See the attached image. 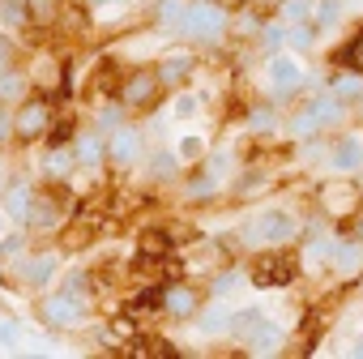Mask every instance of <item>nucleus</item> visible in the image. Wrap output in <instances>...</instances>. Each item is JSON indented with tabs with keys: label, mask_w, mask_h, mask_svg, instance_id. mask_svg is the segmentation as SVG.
Masks as SVG:
<instances>
[{
	"label": "nucleus",
	"mask_w": 363,
	"mask_h": 359,
	"mask_svg": "<svg viewBox=\"0 0 363 359\" xmlns=\"http://www.w3.org/2000/svg\"><path fill=\"white\" fill-rule=\"evenodd\" d=\"M295 231H299V223H295L291 210H265L240 231V240L252 244V248H282L286 240H295Z\"/></svg>",
	"instance_id": "1"
},
{
	"label": "nucleus",
	"mask_w": 363,
	"mask_h": 359,
	"mask_svg": "<svg viewBox=\"0 0 363 359\" xmlns=\"http://www.w3.org/2000/svg\"><path fill=\"white\" fill-rule=\"evenodd\" d=\"M9 120H13V141L30 145V141H39V137L52 133V103L43 94L18 99V111H9Z\"/></svg>",
	"instance_id": "2"
},
{
	"label": "nucleus",
	"mask_w": 363,
	"mask_h": 359,
	"mask_svg": "<svg viewBox=\"0 0 363 359\" xmlns=\"http://www.w3.org/2000/svg\"><path fill=\"white\" fill-rule=\"evenodd\" d=\"M175 35H184L193 43H218L227 35V9L223 5H189V13H184Z\"/></svg>",
	"instance_id": "3"
},
{
	"label": "nucleus",
	"mask_w": 363,
	"mask_h": 359,
	"mask_svg": "<svg viewBox=\"0 0 363 359\" xmlns=\"http://www.w3.org/2000/svg\"><path fill=\"white\" fill-rule=\"evenodd\" d=\"M39 316H43L48 329H77L86 321V299H82V291L65 287V291H56L39 304Z\"/></svg>",
	"instance_id": "4"
},
{
	"label": "nucleus",
	"mask_w": 363,
	"mask_h": 359,
	"mask_svg": "<svg viewBox=\"0 0 363 359\" xmlns=\"http://www.w3.org/2000/svg\"><path fill=\"white\" fill-rule=\"evenodd\" d=\"M316 201H320V214H329V219H350V214H359L363 193H359L354 180H329Z\"/></svg>",
	"instance_id": "5"
},
{
	"label": "nucleus",
	"mask_w": 363,
	"mask_h": 359,
	"mask_svg": "<svg viewBox=\"0 0 363 359\" xmlns=\"http://www.w3.org/2000/svg\"><path fill=\"white\" fill-rule=\"evenodd\" d=\"M158 90H162L158 73H154V69H137V73H128V77L120 82V107H124V111H141V107H154Z\"/></svg>",
	"instance_id": "6"
},
{
	"label": "nucleus",
	"mask_w": 363,
	"mask_h": 359,
	"mask_svg": "<svg viewBox=\"0 0 363 359\" xmlns=\"http://www.w3.org/2000/svg\"><path fill=\"white\" fill-rule=\"evenodd\" d=\"M265 86H269V94H274V99L295 94V90L303 86V69H299V60H295V56L274 52V56H269V65H265Z\"/></svg>",
	"instance_id": "7"
},
{
	"label": "nucleus",
	"mask_w": 363,
	"mask_h": 359,
	"mask_svg": "<svg viewBox=\"0 0 363 359\" xmlns=\"http://www.w3.org/2000/svg\"><path fill=\"white\" fill-rule=\"evenodd\" d=\"M291 278H295V261H291L286 253H278V248L252 265V282H257V287H286Z\"/></svg>",
	"instance_id": "8"
},
{
	"label": "nucleus",
	"mask_w": 363,
	"mask_h": 359,
	"mask_svg": "<svg viewBox=\"0 0 363 359\" xmlns=\"http://www.w3.org/2000/svg\"><path fill=\"white\" fill-rule=\"evenodd\" d=\"M60 219H65V210H60V201L56 197H30V210H26V219H22V227L26 231H35V236H43V231H56L60 227Z\"/></svg>",
	"instance_id": "9"
},
{
	"label": "nucleus",
	"mask_w": 363,
	"mask_h": 359,
	"mask_svg": "<svg viewBox=\"0 0 363 359\" xmlns=\"http://www.w3.org/2000/svg\"><path fill=\"white\" fill-rule=\"evenodd\" d=\"M329 265H333V274H342V282L363 278V244H354V240L329 244Z\"/></svg>",
	"instance_id": "10"
},
{
	"label": "nucleus",
	"mask_w": 363,
	"mask_h": 359,
	"mask_svg": "<svg viewBox=\"0 0 363 359\" xmlns=\"http://www.w3.org/2000/svg\"><path fill=\"white\" fill-rule=\"evenodd\" d=\"M137 154H141V133L128 128V124H116L111 137H107V158H111L116 167H133Z\"/></svg>",
	"instance_id": "11"
},
{
	"label": "nucleus",
	"mask_w": 363,
	"mask_h": 359,
	"mask_svg": "<svg viewBox=\"0 0 363 359\" xmlns=\"http://www.w3.org/2000/svg\"><path fill=\"white\" fill-rule=\"evenodd\" d=\"M56 253H39V257H22L18 261V278L30 287V291H43L52 278H56Z\"/></svg>",
	"instance_id": "12"
},
{
	"label": "nucleus",
	"mask_w": 363,
	"mask_h": 359,
	"mask_svg": "<svg viewBox=\"0 0 363 359\" xmlns=\"http://www.w3.org/2000/svg\"><path fill=\"white\" fill-rule=\"evenodd\" d=\"M158 304H162V312H171V316H197L201 295H197L193 287H184V282H175V287H167V291L158 295Z\"/></svg>",
	"instance_id": "13"
},
{
	"label": "nucleus",
	"mask_w": 363,
	"mask_h": 359,
	"mask_svg": "<svg viewBox=\"0 0 363 359\" xmlns=\"http://www.w3.org/2000/svg\"><path fill=\"white\" fill-rule=\"evenodd\" d=\"M329 162H333L337 171H359V167H363V137H359V133H346L342 141H333Z\"/></svg>",
	"instance_id": "14"
},
{
	"label": "nucleus",
	"mask_w": 363,
	"mask_h": 359,
	"mask_svg": "<svg viewBox=\"0 0 363 359\" xmlns=\"http://www.w3.org/2000/svg\"><path fill=\"white\" fill-rule=\"evenodd\" d=\"M265 325H269V316H265L261 308H244V312H231V329H227V333H235L240 342H248V338H257Z\"/></svg>",
	"instance_id": "15"
},
{
	"label": "nucleus",
	"mask_w": 363,
	"mask_h": 359,
	"mask_svg": "<svg viewBox=\"0 0 363 359\" xmlns=\"http://www.w3.org/2000/svg\"><path fill=\"white\" fill-rule=\"evenodd\" d=\"M193 65H197V60H193L189 52H175V56H167L154 73H158V82H162V86H179V82L193 73Z\"/></svg>",
	"instance_id": "16"
},
{
	"label": "nucleus",
	"mask_w": 363,
	"mask_h": 359,
	"mask_svg": "<svg viewBox=\"0 0 363 359\" xmlns=\"http://www.w3.org/2000/svg\"><path fill=\"white\" fill-rule=\"evenodd\" d=\"M69 150H73V158H77L82 167H99V162L107 158V141H103L99 133H86V137H77Z\"/></svg>",
	"instance_id": "17"
},
{
	"label": "nucleus",
	"mask_w": 363,
	"mask_h": 359,
	"mask_svg": "<svg viewBox=\"0 0 363 359\" xmlns=\"http://www.w3.org/2000/svg\"><path fill=\"white\" fill-rule=\"evenodd\" d=\"M30 197H35L30 184H9V189H5V206H0V214L13 219V223H22L26 210H30Z\"/></svg>",
	"instance_id": "18"
},
{
	"label": "nucleus",
	"mask_w": 363,
	"mask_h": 359,
	"mask_svg": "<svg viewBox=\"0 0 363 359\" xmlns=\"http://www.w3.org/2000/svg\"><path fill=\"white\" fill-rule=\"evenodd\" d=\"M73 167H77L73 150H69V145H60V141H52V150H48V158H43V171H48V175H56V180H69V175H73Z\"/></svg>",
	"instance_id": "19"
},
{
	"label": "nucleus",
	"mask_w": 363,
	"mask_h": 359,
	"mask_svg": "<svg viewBox=\"0 0 363 359\" xmlns=\"http://www.w3.org/2000/svg\"><path fill=\"white\" fill-rule=\"evenodd\" d=\"M329 94H333L337 103L363 99V73H359V69H346V73H337V77L329 82Z\"/></svg>",
	"instance_id": "20"
},
{
	"label": "nucleus",
	"mask_w": 363,
	"mask_h": 359,
	"mask_svg": "<svg viewBox=\"0 0 363 359\" xmlns=\"http://www.w3.org/2000/svg\"><path fill=\"white\" fill-rule=\"evenodd\" d=\"M26 94V73L22 69H0V103H18Z\"/></svg>",
	"instance_id": "21"
},
{
	"label": "nucleus",
	"mask_w": 363,
	"mask_h": 359,
	"mask_svg": "<svg viewBox=\"0 0 363 359\" xmlns=\"http://www.w3.org/2000/svg\"><path fill=\"white\" fill-rule=\"evenodd\" d=\"M179 171V158L171 154V150H154V158H150V180H171Z\"/></svg>",
	"instance_id": "22"
},
{
	"label": "nucleus",
	"mask_w": 363,
	"mask_h": 359,
	"mask_svg": "<svg viewBox=\"0 0 363 359\" xmlns=\"http://www.w3.org/2000/svg\"><path fill=\"white\" fill-rule=\"evenodd\" d=\"M197 329L210 333V338H214V333H227V329H231V312H227V308H210V312L197 321Z\"/></svg>",
	"instance_id": "23"
},
{
	"label": "nucleus",
	"mask_w": 363,
	"mask_h": 359,
	"mask_svg": "<svg viewBox=\"0 0 363 359\" xmlns=\"http://www.w3.org/2000/svg\"><path fill=\"white\" fill-rule=\"evenodd\" d=\"M184 13H189V0H162V9H158V22H162L167 31H179Z\"/></svg>",
	"instance_id": "24"
},
{
	"label": "nucleus",
	"mask_w": 363,
	"mask_h": 359,
	"mask_svg": "<svg viewBox=\"0 0 363 359\" xmlns=\"http://www.w3.org/2000/svg\"><path fill=\"white\" fill-rule=\"evenodd\" d=\"M312 13H316V0H282L286 26H291V22H312Z\"/></svg>",
	"instance_id": "25"
},
{
	"label": "nucleus",
	"mask_w": 363,
	"mask_h": 359,
	"mask_svg": "<svg viewBox=\"0 0 363 359\" xmlns=\"http://www.w3.org/2000/svg\"><path fill=\"white\" fill-rule=\"evenodd\" d=\"M214 193H218V175H214V171L197 175L193 184H189V197H193V201H201V197H214Z\"/></svg>",
	"instance_id": "26"
},
{
	"label": "nucleus",
	"mask_w": 363,
	"mask_h": 359,
	"mask_svg": "<svg viewBox=\"0 0 363 359\" xmlns=\"http://www.w3.org/2000/svg\"><path fill=\"white\" fill-rule=\"evenodd\" d=\"M167 248H171V240L162 231H145L141 236V257H167Z\"/></svg>",
	"instance_id": "27"
},
{
	"label": "nucleus",
	"mask_w": 363,
	"mask_h": 359,
	"mask_svg": "<svg viewBox=\"0 0 363 359\" xmlns=\"http://www.w3.org/2000/svg\"><path fill=\"white\" fill-rule=\"evenodd\" d=\"M175 158H179V162L206 158V137H184V141H179V150H175Z\"/></svg>",
	"instance_id": "28"
},
{
	"label": "nucleus",
	"mask_w": 363,
	"mask_h": 359,
	"mask_svg": "<svg viewBox=\"0 0 363 359\" xmlns=\"http://www.w3.org/2000/svg\"><path fill=\"white\" fill-rule=\"evenodd\" d=\"M0 13H5L9 26H26L30 13H26V0H0Z\"/></svg>",
	"instance_id": "29"
},
{
	"label": "nucleus",
	"mask_w": 363,
	"mask_h": 359,
	"mask_svg": "<svg viewBox=\"0 0 363 359\" xmlns=\"http://www.w3.org/2000/svg\"><path fill=\"white\" fill-rule=\"evenodd\" d=\"M286 43L299 48V52H308V48H312V26H308V22H291V26H286Z\"/></svg>",
	"instance_id": "30"
},
{
	"label": "nucleus",
	"mask_w": 363,
	"mask_h": 359,
	"mask_svg": "<svg viewBox=\"0 0 363 359\" xmlns=\"http://www.w3.org/2000/svg\"><path fill=\"white\" fill-rule=\"evenodd\" d=\"M337 13H342V0H316L312 22H316V26H333V22H337Z\"/></svg>",
	"instance_id": "31"
},
{
	"label": "nucleus",
	"mask_w": 363,
	"mask_h": 359,
	"mask_svg": "<svg viewBox=\"0 0 363 359\" xmlns=\"http://www.w3.org/2000/svg\"><path fill=\"white\" fill-rule=\"evenodd\" d=\"M201 111V99L197 94H179L175 103H171V116H179V120H189V116H197Z\"/></svg>",
	"instance_id": "32"
},
{
	"label": "nucleus",
	"mask_w": 363,
	"mask_h": 359,
	"mask_svg": "<svg viewBox=\"0 0 363 359\" xmlns=\"http://www.w3.org/2000/svg\"><path fill=\"white\" fill-rule=\"evenodd\" d=\"M346 65H350V69H359V73H363V31H359V35H354V39H350V48H346Z\"/></svg>",
	"instance_id": "33"
},
{
	"label": "nucleus",
	"mask_w": 363,
	"mask_h": 359,
	"mask_svg": "<svg viewBox=\"0 0 363 359\" xmlns=\"http://www.w3.org/2000/svg\"><path fill=\"white\" fill-rule=\"evenodd\" d=\"M261 39H265V48H282L286 43V26H261Z\"/></svg>",
	"instance_id": "34"
},
{
	"label": "nucleus",
	"mask_w": 363,
	"mask_h": 359,
	"mask_svg": "<svg viewBox=\"0 0 363 359\" xmlns=\"http://www.w3.org/2000/svg\"><path fill=\"white\" fill-rule=\"evenodd\" d=\"M26 248V236H5V240H0V253H5V257H18Z\"/></svg>",
	"instance_id": "35"
},
{
	"label": "nucleus",
	"mask_w": 363,
	"mask_h": 359,
	"mask_svg": "<svg viewBox=\"0 0 363 359\" xmlns=\"http://www.w3.org/2000/svg\"><path fill=\"white\" fill-rule=\"evenodd\" d=\"M39 73H43V77H35V82H43V86H56V73H60V65H56V60H39Z\"/></svg>",
	"instance_id": "36"
},
{
	"label": "nucleus",
	"mask_w": 363,
	"mask_h": 359,
	"mask_svg": "<svg viewBox=\"0 0 363 359\" xmlns=\"http://www.w3.org/2000/svg\"><path fill=\"white\" fill-rule=\"evenodd\" d=\"M248 124H252V128H274V116L261 107V111H252V120H248Z\"/></svg>",
	"instance_id": "37"
},
{
	"label": "nucleus",
	"mask_w": 363,
	"mask_h": 359,
	"mask_svg": "<svg viewBox=\"0 0 363 359\" xmlns=\"http://www.w3.org/2000/svg\"><path fill=\"white\" fill-rule=\"evenodd\" d=\"M13 137V120H9V111L0 107V141H9Z\"/></svg>",
	"instance_id": "38"
},
{
	"label": "nucleus",
	"mask_w": 363,
	"mask_h": 359,
	"mask_svg": "<svg viewBox=\"0 0 363 359\" xmlns=\"http://www.w3.org/2000/svg\"><path fill=\"white\" fill-rule=\"evenodd\" d=\"M235 282H240V278H235V274H223V278H218V282H214V295H227V291H231V287H235Z\"/></svg>",
	"instance_id": "39"
},
{
	"label": "nucleus",
	"mask_w": 363,
	"mask_h": 359,
	"mask_svg": "<svg viewBox=\"0 0 363 359\" xmlns=\"http://www.w3.org/2000/svg\"><path fill=\"white\" fill-rule=\"evenodd\" d=\"M0 342H9V346H13V342H18V325H9V321H0Z\"/></svg>",
	"instance_id": "40"
},
{
	"label": "nucleus",
	"mask_w": 363,
	"mask_h": 359,
	"mask_svg": "<svg viewBox=\"0 0 363 359\" xmlns=\"http://www.w3.org/2000/svg\"><path fill=\"white\" fill-rule=\"evenodd\" d=\"M99 124H103V128H116V124H120V111H116V107H107V111L99 116Z\"/></svg>",
	"instance_id": "41"
},
{
	"label": "nucleus",
	"mask_w": 363,
	"mask_h": 359,
	"mask_svg": "<svg viewBox=\"0 0 363 359\" xmlns=\"http://www.w3.org/2000/svg\"><path fill=\"white\" fill-rule=\"evenodd\" d=\"M9 52H13V43H9L5 35H0V65H5V60H9Z\"/></svg>",
	"instance_id": "42"
},
{
	"label": "nucleus",
	"mask_w": 363,
	"mask_h": 359,
	"mask_svg": "<svg viewBox=\"0 0 363 359\" xmlns=\"http://www.w3.org/2000/svg\"><path fill=\"white\" fill-rule=\"evenodd\" d=\"M350 355H354V359H363V333L354 338V346H350Z\"/></svg>",
	"instance_id": "43"
},
{
	"label": "nucleus",
	"mask_w": 363,
	"mask_h": 359,
	"mask_svg": "<svg viewBox=\"0 0 363 359\" xmlns=\"http://www.w3.org/2000/svg\"><path fill=\"white\" fill-rule=\"evenodd\" d=\"M94 5H124V0H94Z\"/></svg>",
	"instance_id": "44"
},
{
	"label": "nucleus",
	"mask_w": 363,
	"mask_h": 359,
	"mask_svg": "<svg viewBox=\"0 0 363 359\" xmlns=\"http://www.w3.org/2000/svg\"><path fill=\"white\" fill-rule=\"evenodd\" d=\"M218 5H223V9H227V5H235V0H218Z\"/></svg>",
	"instance_id": "45"
},
{
	"label": "nucleus",
	"mask_w": 363,
	"mask_h": 359,
	"mask_svg": "<svg viewBox=\"0 0 363 359\" xmlns=\"http://www.w3.org/2000/svg\"><path fill=\"white\" fill-rule=\"evenodd\" d=\"M0 107H5V103H0Z\"/></svg>",
	"instance_id": "46"
}]
</instances>
